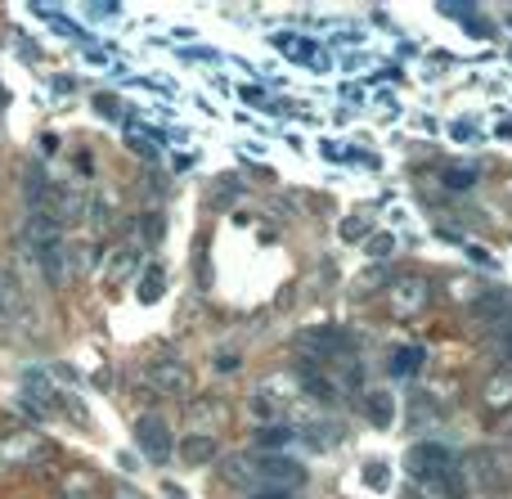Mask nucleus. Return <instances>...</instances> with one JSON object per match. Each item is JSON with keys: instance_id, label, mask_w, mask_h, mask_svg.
Segmentation results:
<instances>
[{"instance_id": "dca6fc26", "label": "nucleus", "mask_w": 512, "mask_h": 499, "mask_svg": "<svg viewBox=\"0 0 512 499\" xmlns=\"http://www.w3.org/2000/svg\"><path fill=\"white\" fill-rule=\"evenodd\" d=\"M391 248V239L387 234H378V239H369V252H387Z\"/></svg>"}, {"instance_id": "f3484780", "label": "nucleus", "mask_w": 512, "mask_h": 499, "mask_svg": "<svg viewBox=\"0 0 512 499\" xmlns=\"http://www.w3.org/2000/svg\"><path fill=\"white\" fill-rule=\"evenodd\" d=\"M387 414H391V405H387V401H373V419L387 423Z\"/></svg>"}, {"instance_id": "6ab92c4d", "label": "nucleus", "mask_w": 512, "mask_h": 499, "mask_svg": "<svg viewBox=\"0 0 512 499\" xmlns=\"http://www.w3.org/2000/svg\"><path fill=\"white\" fill-rule=\"evenodd\" d=\"M167 495H171V499H185V491H180V486H167Z\"/></svg>"}, {"instance_id": "9d476101", "label": "nucleus", "mask_w": 512, "mask_h": 499, "mask_svg": "<svg viewBox=\"0 0 512 499\" xmlns=\"http://www.w3.org/2000/svg\"><path fill=\"white\" fill-rule=\"evenodd\" d=\"M140 234H144V248H153V243H162V234H167V221H162L158 212H149L140 221Z\"/></svg>"}, {"instance_id": "f257e3e1", "label": "nucleus", "mask_w": 512, "mask_h": 499, "mask_svg": "<svg viewBox=\"0 0 512 499\" xmlns=\"http://www.w3.org/2000/svg\"><path fill=\"white\" fill-rule=\"evenodd\" d=\"M248 477L252 491H297V486H306V468L288 455H252Z\"/></svg>"}, {"instance_id": "1a4fd4ad", "label": "nucleus", "mask_w": 512, "mask_h": 499, "mask_svg": "<svg viewBox=\"0 0 512 499\" xmlns=\"http://www.w3.org/2000/svg\"><path fill=\"white\" fill-rule=\"evenodd\" d=\"M486 405H490V410H508V405H512V378H508V374L490 378V387H486Z\"/></svg>"}, {"instance_id": "2eb2a0df", "label": "nucleus", "mask_w": 512, "mask_h": 499, "mask_svg": "<svg viewBox=\"0 0 512 499\" xmlns=\"http://www.w3.org/2000/svg\"><path fill=\"white\" fill-rule=\"evenodd\" d=\"M248 499H292L288 491H252Z\"/></svg>"}, {"instance_id": "20e7f679", "label": "nucleus", "mask_w": 512, "mask_h": 499, "mask_svg": "<svg viewBox=\"0 0 512 499\" xmlns=\"http://www.w3.org/2000/svg\"><path fill=\"white\" fill-rule=\"evenodd\" d=\"M153 383H158V392H167V396L194 392V374H189L185 365H176V360H158V365H153Z\"/></svg>"}, {"instance_id": "6e6552de", "label": "nucleus", "mask_w": 512, "mask_h": 499, "mask_svg": "<svg viewBox=\"0 0 512 499\" xmlns=\"http://www.w3.org/2000/svg\"><path fill=\"white\" fill-rule=\"evenodd\" d=\"M36 257H41V266H45V275H50V284H63V279H68V266H63V243H59V239L41 243V248H36Z\"/></svg>"}, {"instance_id": "a211bd4d", "label": "nucleus", "mask_w": 512, "mask_h": 499, "mask_svg": "<svg viewBox=\"0 0 512 499\" xmlns=\"http://www.w3.org/2000/svg\"><path fill=\"white\" fill-rule=\"evenodd\" d=\"M499 347H504V351H508V360H512V324H508L504 333H499Z\"/></svg>"}, {"instance_id": "39448f33", "label": "nucleus", "mask_w": 512, "mask_h": 499, "mask_svg": "<svg viewBox=\"0 0 512 499\" xmlns=\"http://www.w3.org/2000/svg\"><path fill=\"white\" fill-rule=\"evenodd\" d=\"M27 455H32V459H41V455H45V441H36L32 432H23V437H5V441H0V459H5V464H27Z\"/></svg>"}, {"instance_id": "ddd939ff", "label": "nucleus", "mask_w": 512, "mask_h": 499, "mask_svg": "<svg viewBox=\"0 0 512 499\" xmlns=\"http://www.w3.org/2000/svg\"><path fill=\"white\" fill-rule=\"evenodd\" d=\"M158 279H162V270H149V275H144V288H140L144 302H153V297H158Z\"/></svg>"}, {"instance_id": "7ed1b4c3", "label": "nucleus", "mask_w": 512, "mask_h": 499, "mask_svg": "<svg viewBox=\"0 0 512 499\" xmlns=\"http://www.w3.org/2000/svg\"><path fill=\"white\" fill-rule=\"evenodd\" d=\"M409 473L414 477H441V482H450L454 473V455L441 446H418L409 450Z\"/></svg>"}, {"instance_id": "f8f14e48", "label": "nucleus", "mask_w": 512, "mask_h": 499, "mask_svg": "<svg viewBox=\"0 0 512 499\" xmlns=\"http://www.w3.org/2000/svg\"><path fill=\"white\" fill-rule=\"evenodd\" d=\"M279 50H288V54H297V59H310V45L306 41H297V36H279Z\"/></svg>"}, {"instance_id": "4468645a", "label": "nucleus", "mask_w": 512, "mask_h": 499, "mask_svg": "<svg viewBox=\"0 0 512 499\" xmlns=\"http://www.w3.org/2000/svg\"><path fill=\"white\" fill-rule=\"evenodd\" d=\"M113 499H144L135 486H113Z\"/></svg>"}, {"instance_id": "0eeeda50", "label": "nucleus", "mask_w": 512, "mask_h": 499, "mask_svg": "<svg viewBox=\"0 0 512 499\" xmlns=\"http://www.w3.org/2000/svg\"><path fill=\"white\" fill-rule=\"evenodd\" d=\"M216 450H221V446H216V437H198V432H194V437H185V441H180V459H185L189 468H198V464H212V459H216Z\"/></svg>"}, {"instance_id": "9b49d317", "label": "nucleus", "mask_w": 512, "mask_h": 499, "mask_svg": "<svg viewBox=\"0 0 512 499\" xmlns=\"http://www.w3.org/2000/svg\"><path fill=\"white\" fill-rule=\"evenodd\" d=\"M292 441V432H283V428H261L256 432V446H288Z\"/></svg>"}, {"instance_id": "423d86ee", "label": "nucleus", "mask_w": 512, "mask_h": 499, "mask_svg": "<svg viewBox=\"0 0 512 499\" xmlns=\"http://www.w3.org/2000/svg\"><path fill=\"white\" fill-rule=\"evenodd\" d=\"M423 302H427V284H423V279H405V284H396V293H391V306H396V315L418 311Z\"/></svg>"}, {"instance_id": "f03ea898", "label": "nucleus", "mask_w": 512, "mask_h": 499, "mask_svg": "<svg viewBox=\"0 0 512 499\" xmlns=\"http://www.w3.org/2000/svg\"><path fill=\"white\" fill-rule=\"evenodd\" d=\"M135 441H140V450L153 459V464H167L171 450H176V441H171V428L158 419V414H144V419L135 423Z\"/></svg>"}]
</instances>
